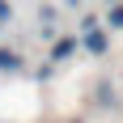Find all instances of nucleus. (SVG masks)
I'll list each match as a JSON object with an SVG mask.
<instances>
[{"mask_svg": "<svg viewBox=\"0 0 123 123\" xmlns=\"http://www.w3.org/2000/svg\"><path fill=\"white\" fill-rule=\"evenodd\" d=\"M85 47L93 51V55H102V51H106V34H102V30H89V34H85Z\"/></svg>", "mask_w": 123, "mask_h": 123, "instance_id": "nucleus-1", "label": "nucleus"}, {"mask_svg": "<svg viewBox=\"0 0 123 123\" xmlns=\"http://www.w3.org/2000/svg\"><path fill=\"white\" fill-rule=\"evenodd\" d=\"M76 51V38H64V43H55V51H51V60H68Z\"/></svg>", "mask_w": 123, "mask_h": 123, "instance_id": "nucleus-2", "label": "nucleus"}, {"mask_svg": "<svg viewBox=\"0 0 123 123\" xmlns=\"http://www.w3.org/2000/svg\"><path fill=\"white\" fill-rule=\"evenodd\" d=\"M17 68H21V60L13 51H0V72H17Z\"/></svg>", "mask_w": 123, "mask_h": 123, "instance_id": "nucleus-3", "label": "nucleus"}, {"mask_svg": "<svg viewBox=\"0 0 123 123\" xmlns=\"http://www.w3.org/2000/svg\"><path fill=\"white\" fill-rule=\"evenodd\" d=\"M106 21H111V25H123V9H119V4L111 9V17H106Z\"/></svg>", "mask_w": 123, "mask_h": 123, "instance_id": "nucleus-4", "label": "nucleus"}, {"mask_svg": "<svg viewBox=\"0 0 123 123\" xmlns=\"http://www.w3.org/2000/svg\"><path fill=\"white\" fill-rule=\"evenodd\" d=\"M4 17H13V9L4 4V0H0V21H4Z\"/></svg>", "mask_w": 123, "mask_h": 123, "instance_id": "nucleus-5", "label": "nucleus"}, {"mask_svg": "<svg viewBox=\"0 0 123 123\" xmlns=\"http://www.w3.org/2000/svg\"><path fill=\"white\" fill-rule=\"evenodd\" d=\"M68 4H76V0H68Z\"/></svg>", "mask_w": 123, "mask_h": 123, "instance_id": "nucleus-6", "label": "nucleus"}]
</instances>
